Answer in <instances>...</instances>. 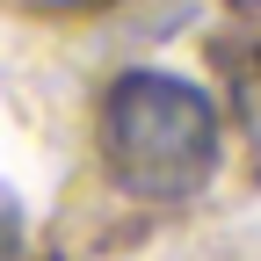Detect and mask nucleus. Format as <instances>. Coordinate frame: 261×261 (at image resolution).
I'll return each mask as SVG.
<instances>
[{"instance_id": "nucleus-1", "label": "nucleus", "mask_w": 261, "mask_h": 261, "mask_svg": "<svg viewBox=\"0 0 261 261\" xmlns=\"http://www.w3.org/2000/svg\"><path fill=\"white\" fill-rule=\"evenodd\" d=\"M102 145L130 196H189L218 167V109L174 73H123L102 109Z\"/></svg>"}, {"instance_id": "nucleus-2", "label": "nucleus", "mask_w": 261, "mask_h": 261, "mask_svg": "<svg viewBox=\"0 0 261 261\" xmlns=\"http://www.w3.org/2000/svg\"><path fill=\"white\" fill-rule=\"evenodd\" d=\"M232 87H240V116H247V130L261 138V51H247V58H240Z\"/></svg>"}, {"instance_id": "nucleus-3", "label": "nucleus", "mask_w": 261, "mask_h": 261, "mask_svg": "<svg viewBox=\"0 0 261 261\" xmlns=\"http://www.w3.org/2000/svg\"><path fill=\"white\" fill-rule=\"evenodd\" d=\"M0 261H15V218H0Z\"/></svg>"}]
</instances>
